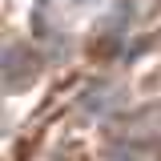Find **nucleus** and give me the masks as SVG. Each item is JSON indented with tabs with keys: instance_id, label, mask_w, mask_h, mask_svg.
<instances>
[{
	"instance_id": "obj_1",
	"label": "nucleus",
	"mask_w": 161,
	"mask_h": 161,
	"mask_svg": "<svg viewBox=\"0 0 161 161\" xmlns=\"http://www.w3.org/2000/svg\"><path fill=\"white\" fill-rule=\"evenodd\" d=\"M32 77H36V57L28 48H20V44H8L4 48V85L20 89L24 80H32Z\"/></svg>"
},
{
	"instance_id": "obj_3",
	"label": "nucleus",
	"mask_w": 161,
	"mask_h": 161,
	"mask_svg": "<svg viewBox=\"0 0 161 161\" xmlns=\"http://www.w3.org/2000/svg\"><path fill=\"white\" fill-rule=\"evenodd\" d=\"M109 161H149V157L141 153L137 145H117V149L109 153Z\"/></svg>"
},
{
	"instance_id": "obj_2",
	"label": "nucleus",
	"mask_w": 161,
	"mask_h": 161,
	"mask_svg": "<svg viewBox=\"0 0 161 161\" xmlns=\"http://www.w3.org/2000/svg\"><path fill=\"white\" fill-rule=\"evenodd\" d=\"M109 93H113L109 85H93V89H89V97H85V113H97V117H101V113L113 105V97H109Z\"/></svg>"
}]
</instances>
